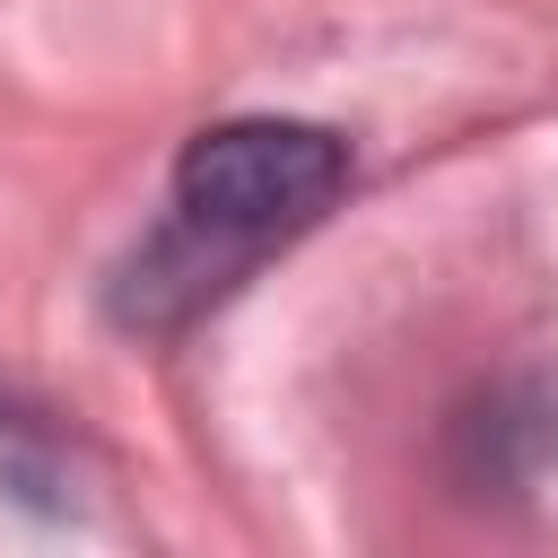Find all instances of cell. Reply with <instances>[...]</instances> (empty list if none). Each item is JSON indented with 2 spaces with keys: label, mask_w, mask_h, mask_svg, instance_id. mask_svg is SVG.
I'll list each match as a JSON object with an SVG mask.
<instances>
[{
  "label": "cell",
  "mask_w": 558,
  "mask_h": 558,
  "mask_svg": "<svg viewBox=\"0 0 558 558\" xmlns=\"http://www.w3.org/2000/svg\"><path fill=\"white\" fill-rule=\"evenodd\" d=\"M349 192V140L296 113H235L209 122L174 157V218L122 262L113 323L174 331L209 296H227L270 244L305 235Z\"/></svg>",
  "instance_id": "6da1fadb"
}]
</instances>
